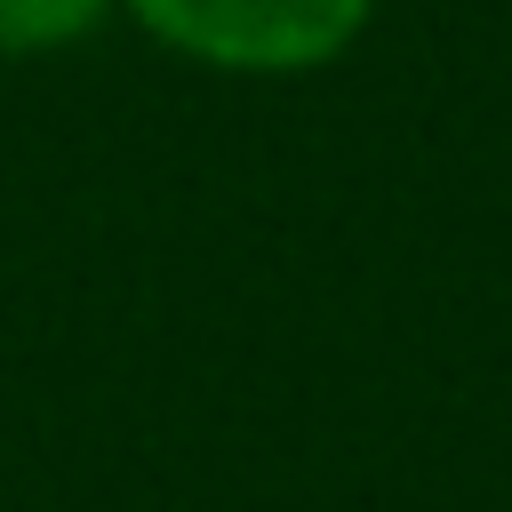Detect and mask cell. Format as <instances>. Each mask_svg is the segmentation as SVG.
I'll return each mask as SVG.
<instances>
[{"label":"cell","instance_id":"cell-2","mask_svg":"<svg viewBox=\"0 0 512 512\" xmlns=\"http://www.w3.org/2000/svg\"><path fill=\"white\" fill-rule=\"evenodd\" d=\"M104 16V0H0V48L32 56V48H64Z\"/></svg>","mask_w":512,"mask_h":512},{"label":"cell","instance_id":"cell-1","mask_svg":"<svg viewBox=\"0 0 512 512\" xmlns=\"http://www.w3.org/2000/svg\"><path fill=\"white\" fill-rule=\"evenodd\" d=\"M128 16L224 72H312L368 24V0H128Z\"/></svg>","mask_w":512,"mask_h":512}]
</instances>
